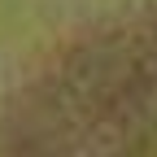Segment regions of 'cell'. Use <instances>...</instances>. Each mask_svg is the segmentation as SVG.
<instances>
[{"label":"cell","mask_w":157,"mask_h":157,"mask_svg":"<svg viewBox=\"0 0 157 157\" xmlns=\"http://www.w3.org/2000/svg\"><path fill=\"white\" fill-rule=\"evenodd\" d=\"M5 157H157V13L83 39L13 101Z\"/></svg>","instance_id":"6da1fadb"}]
</instances>
